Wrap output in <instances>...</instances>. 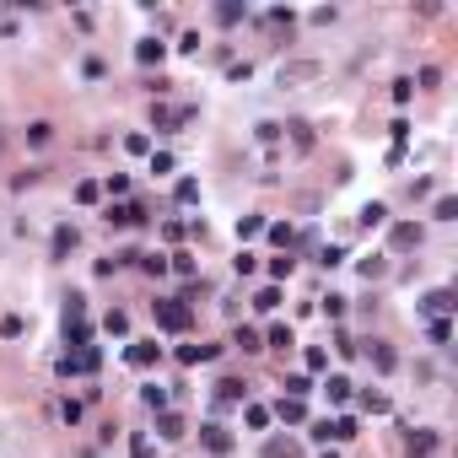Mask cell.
<instances>
[{
    "label": "cell",
    "instance_id": "obj_28",
    "mask_svg": "<svg viewBox=\"0 0 458 458\" xmlns=\"http://www.w3.org/2000/svg\"><path fill=\"white\" fill-rule=\"evenodd\" d=\"M259 232H264V216H243L237 221V237H259Z\"/></svg>",
    "mask_w": 458,
    "mask_h": 458
},
{
    "label": "cell",
    "instance_id": "obj_13",
    "mask_svg": "<svg viewBox=\"0 0 458 458\" xmlns=\"http://www.w3.org/2000/svg\"><path fill=\"white\" fill-rule=\"evenodd\" d=\"M70 248H76V227H54V243H49V253H54V259H65Z\"/></svg>",
    "mask_w": 458,
    "mask_h": 458
},
{
    "label": "cell",
    "instance_id": "obj_10",
    "mask_svg": "<svg viewBox=\"0 0 458 458\" xmlns=\"http://www.w3.org/2000/svg\"><path fill=\"white\" fill-rule=\"evenodd\" d=\"M275 416L286 420V426H297V420H308V404H302V399H281V404H275Z\"/></svg>",
    "mask_w": 458,
    "mask_h": 458
},
{
    "label": "cell",
    "instance_id": "obj_26",
    "mask_svg": "<svg viewBox=\"0 0 458 458\" xmlns=\"http://www.w3.org/2000/svg\"><path fill=\"white\" fill-rule=\"evenodd\" d=\"M432 216H437V221H453V216H458V200H453V194H442L437 205H432Z\"/></svg>",
    "mask_w": 458,
    "mask_h": 458
},
{
    "label": "cell",
    "instance_id": "obj_2",
    "mask_svg": "<svg viewBox=\"0 0 458 458\" xmlns=\"http://www.w3.org/2000/svg\"><path fill=\"white\" fill-rule=\"evenodd\" d=\"M453 308H458V302H453V292H448V286H437V292L420 297V313H426V318H448Z\"/></svg>",
    "mask_w": 458,
    "mask_h": 458
},
{
    "label": "cell",
    "instance_id": "obj_14",
    "mask_svg": "<svg viewBox=\"0 0 458 458\" xmlns=\"http://www.w3.org/2000/svg\"><path fill=\"white\" fill-rule=\"evenodd\" d=\"M437 432H420V437H410V458H432V453H437Z\"/></svg>",
    "mask_w": 458,
    "mask_h": 458
},
{
    "label": "cell",
    "instance_id": "obj_30",
    "mask_svg": "<svg viewBox=\"0 0 458 458\" xmlns=\"http://www.w3.org/2000/svg\"><path fill=\"white\" fill-rule=\"evenodd\" d=\"M248 426H253V432H264V426H270V410H264V404H248Z\"/></svg>",
    "mask_w": 458,
    "mask_h": 458
},
{
    "label": "cell",
    "instance_id": "obj_39",
    "mask_svg": "<svg viewBox=\"0 0 458 458\" xmlns=\"http://www.w3.org/2000/svg\"><path fill=\"white\" fill-rule=\"evenodd\" d=\"M324 313H329V318H340V313H345V297L329 292V297H324Z\"/></svg>",
    "mask_w": 458,
    "mask_h": 458
},
{
    "label": "cell",
    "instance_id": "obj_4",
    "mask_svg": "<svg viewBox=\"0 0 458 458\" xmlns=\"http://www.w3.org/2000/svg\"><path fill=\"white\" fill-rule=\"evenodd\" d=\"M200 442H205L216 458H227V453H232V432H227V426H200Z\"/></svg>",
    "mask_w": 458,
    "mask_h": 458
},
{
    "label": "cell",
    "instance_id": "obj_17",
    "mask_svg": "<svg viewBox=\"0 0 458 458\" xmlns=\"http://www.w3.org/2000/svg\"><path fill=\"white\" fill-rule=\"evenodd\" d=\"M243 17H248V6H237V0H221V6H216V22H227V27L243 22Z\"/></svg>",
    "mask_w": 458,
    "mask_h": 458
},
{
    "label": "cell",
    "instance_id": "obj_22",
    "mask_svg": "<svg viewBox=\"0 0 458 458\" xmlns=\"http://www.w3.org/2000/svg\"><path fill=\"white\" fill-rule=\"evenodd\" d=\"M383 221H388V205H377V200H372V205L361 210V227H383Z\"/></svg>",
    "mask_w": 458,
    "mask_h": 458
},
{
    "label": "cell",
    "instance_id": "obj_37",
    "mask_svg": "<svg viewBox=\"0 0 458 458\" xmlns=\"http://www.w3.org/2000/svg\"><path fill=\"white\" fill-rule=\"evenodd\" d=\"M264 22H270V27H292V11H286V6H275V11H270Z\"/></svg>",
    "mask_w": 458,
    "mask_h": 458
},
{
    "label": "cell",
    "instance_id": "obj_5",
    "mask_svg": "<svg viewBox=\"0 0 458 458\" xmlns=\"http://www.w3.org/2000/svg\"><path fill=\"white\" fill-rule=\"evenodd\" d=\"M157 356H162V345H157V340H135V345L125 351V361H129V367H151Z\"/></svg>",
    "mask_w": 458,
    "mask_h": 458
},
{
    "label": "cell",
    "instance_id": "obj_11",
    "mask_svg": "<svg viewBox=\"0 0 458 458\" xmlns=\"http://www.w3.org/2000/svg\"><path fill=\"white\" fill-rule=\"evenodd\" d=\"M367 356H372V367H377V372H394V367H399V356L388 351L383 340H372V351H367Z\"/></svg>",
    "mask_w": 458,
    "mask_h": 458
},
{
    "label": "cell",
    "instance_id": "obj_24",
    "mask_svg": "<svg viewBox=\"0 0 458 458\" xmlns=\"http://www.w3.org/2000/svg\"><path fill=\"white\" fill-rule=\"evenodd\" d=\"M432 345H448V340H453V324H448V318H432Z\"/></svg>",
    "mask_w": 458,
    "mask_h": 458
},
{
    "label": "cell",
    "instance_id": "obj_15",
    "mask_svg": "<svg viewBox=\"0 0 458 458\" xmlns=\"http://www.w3.org/2000/svg\"><path fill=\"white\" fill-rule=\"evenodd\" d=\"M49 141H54V125H49V119H33V125H27V146H49Z\"/></svg>",
    "mask_w": 458,
    "mask_h": 458
},
{
    "label": "cell",
    "instance_id": "obj_34",
    "mask_svg": "<svg viewBox=\"0 0 458 458\" xmlns=\"http://www.w3.org/2000/svg\"><path fill=\"white\" fill-rule=\"evenodd\" d=\"M286 129H292V141H297V146H302V151H308V146H313V129H308V125H302V119H297V125H286Z\"/></svg>",
    "mask_w": 458,
    "mask_h": 458
},
{
    "label": "cell",
    "instance_id": "obj_33",
    "mask_svg": "<svg viewBox=\"0 0 458 458\" xmlns=\"http://www.w3.org/2000/svg\"><path fill=\"white\" fill-rule=\"evenodd\" d=\"M253 308H264V313H270V308H281V292H275V286H264V292L253 297Z\"/></svg>",
    "mask_w": 458,
    "mask_h": 458
},
{
    "label": "cell",
    "instance_id": "obj_40",
    "mask_svg": "<svg viewBox=\"0 0 458 458\" xmlns=\"http://www.w3.org/2000/svg\"><path fill=\"white\" fill-rule=\"evenodd\" d=\"M264 453H270V458H297V448H292V442H270Z\"/></svg>",
    "mask_w": 458,
    "mask_h": 458
},
{
    "label": "cell",
    "instance_id": "obj_38",
    "mask_svg": "<svg viewBox=\"0 0 458 458\" xmlns=\"http://www.w3.org/2000/svg\"><path fill=\"white\" fill-rule=\"evenodd\" d=\"M151 173H157V178H162V173H173V157H167V151H157V157H151Z\"/></svg>",
    "mask_w": 458,
    "mask_h": 458
},
{
    "label": "cell",
    "instance_id": "obj_42",
    "mask_svg": "<svg viewBox=\"0 0 458 458\" xmlns=\"http://www.w3.org/2000/svg\"><path fill=\"white\" fill-rule=\"evenodd\" d=\"M0 146H6V141H0Z\"/></svg>",
    "mask_w": 458,
    "mask_h": 458
},
{
    "label": "cell",
    "instance_id": "obj_23",
    "mask_svg": "<svg viewBox=\"0 0 458 458\" xmlns=\"http://www.w3.org/2000/svg\"><path fill=\"white\" fill-rule=\"evenodd\" d=\"M135 264H141V270H146V275H162V270H167V253H141Z\"/></svg>",
    "mask_w": 458,
    "mask_h": 458
},
{
    "label": "cell",
    "instance_id": "obj_36",
    "mask_svg": "<svg viewBox=\"0 0 458 458\" xmlns=\"http://www.w3.org/2000/svg\"><path fill=\"white\" fill-rule=\"evenodd\" d=\"M103 189H108V194H125L129 178H125V173H108V184H103Z\"/></svg>",
    "mask_w": 458,
    "mask_h": 458
},
{
    "label": "cell",
    "instance_id": "obj_8",
    "mask_svg": "<svg viewBox=\"0 0 458 458\" xmlns=\"http://www.w3.org/2000/svg\"><path fill=\"white\" fill-rule=\"evenodd\" d=\"M216 399H221V404H243V399H248V383H237V377H221V383H216Z\"/></svg>",
    "mask_w": 458,
    "mask_h": 458
},
{
    "label": "cell",
    "instance_id": "obj_1",
    "mask_svg": "<svg viewBox=\"0 0 458 458\" xmlns=\"http://www.w3.org/2000/svg\"><path fill=\"white\" fill-rule=\"evenodd\" d=\"M151 313H157V329H167V334H184L194 318H189V308H184V297H162V302H151Z\"/></svg>",
    "mask_w": 458,
    "mask_h": 458
},
{
    "label": "cell",
    "instance_id": "obj_16",
    "mask_svg": "<svg viewBox=\"0 0 458 458\" xmlns=\"http://www.w3.org/2000/svg\"><path fill=\"white\" fill-rule=\"evenodd\" d=\"M232 345H237V351H264V340H259V329H237V334H232Z\"/></svg>",
    "mask_w": 458,
    "mask_h": 458
},
{
    "label": "cell",
    "instance_id": "obj_35",
    "mask_svg": "<svg viewBox=\"0 0 458 458\" xmlns=\"http://www.w3.org/2000/svg\"><path fill=\"white\" fill-rule=\"evenodd\" d=\"M270 345H275V351H286V345H292V329H286V324H275V329H270Z\"/></svg>",
    "mask_w": 458,
    "mask_h": 458
},
{
    "label": "cell",
    "instance_id": "obj_32",
    "mask_svg": "<svg viewBox=\"0 0 458 458\" xmlns=\"http://www.w3.org/2000/svg\"><path fill=\"white\" fill-rule=\"evenodd\" d=\"M318 264H324V270H334V264H345V248H334V243H329V248L318 253Z\"/></svg>",
    "mask_w": 458,
    "mask_h": 458
},
{
    "label": "cell",
    "instance_id": "obj_12",
    "mask_svg": "<svg viewBox=\"0 0 458 458\" xmlns=\"http://www.w3.org/2000/svg\"><path fill=\"white\" fill-rule=\"evenodd\" d=\"M394 248H420V227L416 221H399L394 227Z\"/></svg>",
    "mask_w": 458,
    "mask_h": 458
},
{
    "label": "cell",
    "instance_id": "obj_21",
    "mask_svg": "<svg viewBox=\"0 0 458 458\" xmlns=\"http://www.w3.org/2000/svg\"><path fill=\"white\" fill-rule=\"evenodd\" d=\"M22 329H27V324H22L17 313H6V318H0V340H22Z\"/></svg>",
    "mask_w": 458,
    "mask_h": 458
},
{
    "label": "cell",
    "instance_id": "obj_18",
    "mask_svg": "<svg viewBox=\"0 0 458 458\" xmlns=\"http://www.w3.org/2000/svg\"><path fill=\"white\" fill-rule=\"evenodd\" d=\"M210 356H216V345H184V351H178V361H184V367H194V361H210Z\"/></svg>",
    "mask_w": 458,
    "mask_h": 458
},
{
    "label": "cell",
    "instance_id": "obj_31",
    "mask_svg": "<svg viewBox=\"0 0 458 458\" xmlns=\"http://www.w3.org/2000/svg\"><path fill=\"white\" fill-rule=\"evenodd\" d=\"M97 194H103V184H92V178H86V184H76V200H81V205H92Z\"/></svg>",
    "mask_w": 458,
    "mask_h": 458
},
{
    "label": "cell",
    "instance_id": "obj_9",
    "mask_svg": "<svg viewBox=\"0 0 458 458\" xmlns=\"http://www.w3.org/2000/svg\"><path fill=\"white\" fill-rule=\"evenodd\" d=\"M162 54H167V43H162V38H141V43H135V60H141V65H157Z\"/></svg>",
    "mask_w": 458,
    "mask_h": 458
},
{
    "label": "cell",
    "instance_id": "obj_6",
    "mask_svg": "<svg viewBox=\"0 0 458 458\" xmlns=\"http://www.w3.org/2000/svg\"><path fill=\"white\" fill-rule=\"evenodd\" d=\"M184 432H189V426H184L178 410H162V416H157V437H162V442H178Z\"/></svg>",
    "mask_w": 458,
    "mask_h": 458
},
{
    "label": "cell",
    "instance_id": "obj_3",
    "mask_svg": "<svg viewBox=\"0 0 458 458\" xmlns=\"http://www.w3.org/2000/svg\"><path fill=\"white\" fill-rule=\"evenodd\" d=\"M146 221V205L129 200V205H108V227H141Z\"/></svg>",
    "mask_w": 458,
    "mask_h": 458
},
{
    "label": "cell",
    "instance_id": "obj_20",
    "mask_svg": "<svg viewBox=\"0 0 458 458\" xmlns=\"http://www.w3.org/2000/svg\"><path fill=\"white\" fill-rule=\"evenodd\" d=\"M141 399H146V404L157 410V416L167 410V388H157V383H146V388H141Z\"/></svg>",
    "mask_w": 458,
    "mask_h": 458
},
{
    "label": "cell",
    "instance_id": "obj_19",
    "mask_svg": "<svg viewBox=\"0 0 458 458\" xmlns=\"http://www.w3.org/2000/svg\"><path fill=\"white\" fill-rule=\"evenodd\" d=\"M324 388H329V404H345L351 399V377H329Z\"/></svg>",
    "mask_w": 458,
    "mask_h": 458
},
{
    "label": "cell",
    "instance_id": "obj_27",
    "mask_svg": "<svg viewBox=\"0 0 458 458\" xmlns=\"http://www.w3.org/2000/svg\"><path fill=\"white\" fill-rule=\"evenodd\" d=\"M361 410H367V416H388V394H367Z\"/></svg>",
    "mask_w": 458,
    "mask_h": 458
},
{
    "label": "cell",
    "instance_id": "obj_29",
    "mask_svg": "<svg viewBox=\"0 0 458 458\" xmlns=\"http://www.w3.org/2000/svg\"><path fill=\"white\" fill-rule=\"evenodd\" d=\"M103 329H108V334H129V318H125V313H119V308H113V313H108V318H103Z\"/></svg>",
    "mask_w": 458,
    "mask_h": 458
},
{
    "label": "cell",
    "instance_id": "obj_25",
    "mask_svg": "<svg viewBox=\"0 0 458 458\" xmlns=\"http://www.w3.org/2000/svg\"><path fill=\"white\" fill-rule=\"evenodd\" d=\"M308 394H313V383H308L302 372H297V377H286V399H308Z\"/></svg>",
    "mask_w": 458,
    "mask_h": 458
},
{
    "label": "cell",
    "instance_id": "obj_41",
    "mask_svg": "<svg viewBox=\"0 0 458 458\" xmlns=\"http://www.w3.org/2000/svg\"><path fill=\"white\" fill-rule=\"evenodd\" d=\"M129 453H135V458H151V437H129Z\"/></svg>",
    "mask_w": 458,
    "mask_h": 458
},
{
    "label": "cell",
    "instance_id": "obj_7",
    "mask_svg": "<svg viewBox=\"0 0 458 458\" xmlns=\"http://www.w3.org/2000/svg\"><path fill=\"white\" fill-rule=\"evenodd\" d=\"M318 76V60H297V65H281V86H292V81H313Z\"/></svg>",
    "mask_w": 458,
    "mask_h": 458
}]
</instances>
